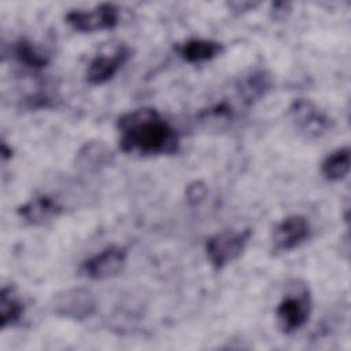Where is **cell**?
Masks as SVG:
<instances>
[{
    "label": "cell",
    "mask_w": 351,
    "mask_h": 351,
    "mask_svg": "<svg viewBox=\"0 0 351 351\" xmlns=\"http://www.w3.org/2000/svg\"><path fill=\"white\" fill-rule=\"evenodd\" d=\"M119 149L140 156L173 155L180 148L177 130L152 107L136 108L117 121Z\"/></svg>",
    "instance_id": "6da1fadb"
},
{
    "label": "cell",
    "mask_w": 351,
    "mask_h": 351,
    "mask_svg": "<svg viewBox=\"0 0 351 351\" xmlns=\"http://www.w3.org/2000/svg\"><path fill=\"white\" fill-rule=\"evenodd\" d=\"M250 239V229H228L215 233L214 236L207 239L206 243V255L208 262L217 270L225 267L243 254Z\"/></svg>",
    "instance_id": "7a4b0ae2"
},
{
    "label": "cell",
    "mask_w": 351,
    "mask_h": 351,
    "mask_svg": "<svg viewBox=\"0 0 351 351\" xmlns=\"http://www.w3.org/2000/svg\"><path fill=\"white\" fill-rule=\"evenodd\" d=\"M311 313V299L306 287H299L282 298L276 308L277 326L284 335H292L303 328Z\"/></svg>",
    "instance_id": "3957f363"
},
{
    "label": "cell",
    "mask_w": 351,
    "mask_h": 351,
    "mask_svg": "<svg viewBox=\"0 0 351 351\" xmlns=\"http://www.w3.org/2000/svg\"><path fill=\"white\" fill-rule=\"evenodd\" d=\"M52 313L62 318L84 321L97 308L95 295L84 288H69L58 292L52 299Z\"/></svg>",
    "instance_id": "277c9868"
},
{
    "label": "cell",
    "mask_w": 351,
    "mask_h": 351,
    "mask_svg": "<svg viewBox=\"0 0 351 351\" xmlns=\"http://www.w3.org/2000/svg\"><path fill=\"white\" fill-rule=\"evenodd\" d=\"M64 19L77 32L93 33L115 27L119 23V8L112 3H103L92 10H73Z\"/></svg>",
    "instance_id": "5b68a950"
},
{
    "label": "cell",
    "mask_w": 351,
    "mask_h": 351,
    "mask_svg": "<svg viewBox=\"0 0 351 351\" xmlns=\"http://www.w3.org/2000/svg\"><path fill=\"white\" fill-rule=\"evenodd\" d=\"M128 252L123 247L111 245L81 263V273L92 280H107L118 276L126 265Z\"/></svg>",
    "instance_id": "8992f818"
},
{
    "label": "cell",
    "mask_w": 351,
    "mask_h": 351,
    "mask_svg": "<svg viewBox=\"0 0 351 351\" xmlns=\"http://www.w3.org/2000/svg\"><path fill=\"white\" fill-rule=\"evenodd\" d=\"M289 115L295 126L307 137H319L332 126L330 118L307 99L299 97L293 100L289 107Z\"/></svg>",
    "instance_id": "52a82bcc"
},
{
    "label": "cell",
    "mask_w": 351,
    "mask_h": 351,
    "mask_svg": "<svg viewBox=\"0 0 351 351\" xmlns=\"http://www.w3.org/2000/svg\"><path fill=\"white\" fill-rule=\"evenodd\" d=\"M311 228L306 217L293 214L281 219L273 230V247L277 252H288L307 241Z\"/></svg>",
    "instance_id": "ba28073f"
},
{
    "label": "cell",
    "mask_w": 351,
    "mask_h": 351,
    "mask_svg": "<svg viewBox=\"0 0 351 351\" xmlns=\"http://www.w3.org/2000/svg\"><path fill=\"white\" fill-rule=\"evenodd\" d=\"M132 51L128 45H118L111 53H99L96 55L86 67V81L90 85H101L110 81L119 69L128 62Z\"/></svg>",
    "instance_id": "9c48e42d"
},
{
    "label": "cell",
    "mask_w": 351,
    "mask_h": 351,
    "mask_svg": "<svg viewBox=\"0 0 351 351\" xmlns=\"http://www.w3.org/2000/svg\"><path fill=\"white\" fill-rule=\"evenodd\" d=\"M62 213V206L51 196L41 195L18 207V215L30 225H43Z\"/></svg>",
    "instance_id": "30bf717a"
},
{
    "label": "cell",
    "mask_w": 351,
    "mask_h": 351,
    "mask_svg": "<svg viewBox=\"0 0 351 351\" xmlns=\"http://www.w3.org/2000/svg\"><path fill=\"white\" fill-rule=\"evenodd\" d=\"M174 51L188 63H202L221 55L223 52V44L215 40L191 38L176 44Z\"/></svg>",
    "instance_id": "8fae6325"
},
{
    "label": "cell",
    "mask_w": 351,
    "mask_h": 351,
    "mask_svg": "<svg viewBox=\"0 0 351 351\" xmlns=\"http://www.w3.org/2000/svg\"><path fill=\"white\" fill-rule=\"evenodd\" d=\"M25 313V304L10 287H3L0 292V328L16 325Z\"/></svg>",
    "instance_id": "7c38bea8"
},
{
    "label": "cell",
    "mask_w": 351,
    "mask_h": 351,
    "mask_svg": "<svg viewBox=\"0 0 351 351\" xmlns=\"http://www.w3.org/2000/svg\"><path fill=\"white\" fill-rule=\"evenodd\" d=\"M350 171V148L341 147L330 152L321 163V174L325 180L336 182L343 178Z\"/></svg>",
    "instance_id": "4fadbf2b"
},
{
    "label": "cell",
    "mask_w": 351,
    "mask_h": 351,
    "mask_svg": "<svg viewBox=\"0 0 351 351\" xmlns=\"http://www.w3.org/2000/svg\"><path fill=\"white\" fill-rule=\"evenodd\" d=\"M271 86V80L265 71H254L241 80L239 86L240 96L247 104L259 100Z\"/></svg>",
    "instance_id": "5bb4252c"
},
{
    "label": "cell",
    "mask_w": 351,
    "mask_h": 351,
    "mask_svg": "<svg viewBox=\"0 0 351 351\" xmlns=\"http://www.w3.org/2000/svg\"><path fill=\"white\" fill-rule=\"evenodd\" d=\"M14 53L19 63L30 69H43L48 64L49 60L47 53L40 51L36 45H33L30 41L25 38H21L15 43Z\"/></svg>",
    "instance_id": "9a60e30c"
},
{
    "label": "cell",
    "mask_w": 351,
    "mask_h": 351,
    "mask_svg": "<svg viewBox=\"0 0 351 351\" xmlns=\"http://www.w3.org/2000/svg\"><path fill=\"white\" fill-rule=\"evenodd\" d=\"M78 162L81 166H86L88 169L97 167L100 165H107L110 160V151L101 143H89L85 144L78 152Z\"/></svg>",
    "instance_id": "2e32d148"
},
{
    "label": "cell",
    "mask_w": 351,
    "mask_h": 351,
    "mask_svg": "<svg viewBox=\"0 0 351 351\" xmlns=\"http://www.w3.org/2000/svg\"><path fill=\"white\" fill-rule=\"evenodd\" d=\"M186 196H188L189 202L199 203L206 196V186L203 184H200V182H195V184L188 186Z\"/></svg>",
    "instance_id": "e0dca14e"
}]
</instances>
